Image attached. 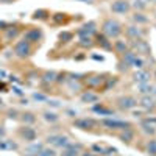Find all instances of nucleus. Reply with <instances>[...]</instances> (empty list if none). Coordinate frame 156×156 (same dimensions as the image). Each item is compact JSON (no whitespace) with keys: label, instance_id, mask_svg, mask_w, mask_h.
<instances>
[{"label":"nucleus","instance_id":"nucleus-34","mask_svg":"<svg viewBox=\"0 0 156 156\" xmlns=\"http://www.w3.org/2000/svg\"><path fill=\"white\" fill-rule=\"evenodd\" d=\"M37 156H56V151L50 147H44L41 151L37 153Z\"/></svg>","mask_w":156,"mask_h":156},{"label":"nucleus","instance_id":"nucleus-38","mask_svg":"<svg viewBox=\"0 0 156 156\" xmlns=\"http://www.w3.org/2000/svg\"><path fill=\"white\" fill-rule=\"evenodd\" d=\"M59 39H61V41H64V42H67V41H70V39H72V33H61L59 34Z\"/></svg>","mask_w":156,"mask_h":156},{"label":"nucleus","instance_id":"nucleus-39","mask_svg":"<svg viewBox=\"0 0 156 156\" xmlns=\"http://www.w3.org/2000/svg\"><path fill=\"white\" fill-rule=\"evenodd\" d=\"M6 114H8V119H17V117H19V115H17L19 112H17L16 109H8Z\"/></svg>","mask_w":156,"mask_h":156},{"label":"nucleus","instance_id":"nucleus-22","mask_svg":"<svg viewBox=\"0 0 156 156\" xmlns=\"http://www.w3.org/2000/svg\"><path fill=\"white\" fill-rule=\"evenodd\" d=\"M19 33H20V30L16 27V25H14V27H6V28H5V34H6L8 41H11V39H16V37L19 36Z\"/></svg>","mask_w":156,"mask_h":156},{"label":"nucleus","instance_id":"nucleus-47","mask_svg":"<svg viewBox=\"0 0 156 156\" xmlns=\"http://www.w3.org/2000/svg\"><path fill=\"white\" fill-rule=\"evenodd\" d=\"M80 156H95V154H94L92 151H84V153H81Z\"/></svg>","mask_w":156,"mask_h":156},{"label":"nucleus","instance_id":"nucleus-16","mask_svg":"<svg viewBox=\"0 0 156 156\" xmlns=\"http://www.w3.org/2000/svg\"><path fill=\"white\" fill-rule=\"evenodd\" d=\"M73 125L80 129H90V128L95 126V122L92 119H76Z\"/></svg>","mask_w":156,"mask_h":156},{"label":"nucleus","instance_id":"nucleus-37","mask_svg":"<svg viewBox=\"0 0 156 156\" xmlns=\"http://www.w3.org/2000/svg\"><path fill=\"white\" fill-rule=\"evenodd\" d=\"M33 98L37 100V101H45V100H47V95H44V94H41V92H34V94H33Z\"/></svg>","mask_w":156,"mask_h":156},{"label":"nucleus","instance_id":"nucleus-21","mask_svg":"<svg viewBox=\"0 0 156 156\" xmlns=\"http://www.w3.org/2000/svg\"><path fill=\"white\" fill-rule=\"evenodd\" d=\"M119 137H120L122 142H125V144H129V142L134 139V133L131 131V128H128V129H123V131L119 134Z\"/></svg>","mask_w":156,"mask_h":156},{"label":"nucleus","instance_id":"nucleus-7","mask_svg":"<svg viewBox=\"0 0 156 156\" xmlns=\"http://www.w3.org/2000/svg\"><path fill=\"white\" fill-rule=\"evenodd\" d=\"M19 134H20V137L25 140V142H34V139H36V136H37V133H36V129L34 128H31L30 125H25V126H22L20 128V131H19Z\"/></svg>","mask_w":156,"mask_h":156},{"label":"nucleus","instance_id":"nucleus-36","mask_svg":"<svg viewBox=\"0 0 156 156\" xmlns=\"http://www.w3.org/2000/svg\"><path fill=\"white\" fill-rule=\"evenodd\" d=\"M142 131L147 133V134H154L156 133V128L150 123H142Z\"/></svg>","mask_w":156,"mask_h":156},{"label":"nucleus","instance_id":"nucleus-32","mask_svg":"<svg viewBox=\"0 0 156 156\" xmlns=\"http://www.w3.org/2000/svg\"><path fill=\"white\" fill-rule=\"evenodd\" d=\"M133 20L139 25V23H147L148 22V17L147 16H144L142 12H134L133 14Z\"/></svg>","mask_w":156,"mask_h":156},{"label":"nucleus","instance_id":"nucleus-18","mask_svg":"<svg viewBox=\"0 0 156 156\" xmlns=\"http://www.w3.org/2000/svg\"><path fill=\"white\" fill-rule=\"evenodd\" d=\"M97 44L103 50H112V42L109 41V37H106L105 34H98L97 36Z\"/></svg>","mask_w":156,"mask_h":156},{"label":"nucleus","instance_id":"nucleus-51","mask_svg":"<svg viewBox=\"0 0 156 156\" xmlns=\"http://www.w3.org/2000/svg\"><path fill=\"white\" fill-rule=\"evenodd\" d=\"M154 3H156V0H154Z\"/></svg>","mask_w":156,"mask_h":156},{"label":"nucleus","instance_id":"nucleus-1","mask_svg":"<svg viewBox=\"0 0 156 156\" xmlns=\"http://www.w3.org/2000/svg\"><path fill=\"white\" fill-rule=\"evenodd\" d=\"M101 31H103V34H105L106 37H109V39H117V37L122 34L123 28H122V25L117 22V20L106 19L105 22H103V25H101Z\"/></svg>","mask_w":156,"mask_h":156},{"label":"nucleus","instance_id":"nucleus-30","mask_svg":"<svg viewBox=\"0 0 156 156\" xmlns=\"http://www.w3.org/2000/svg\"><path fill=\"white\" fill-rule=\"evenodd\" d=\"M94 112L101 114V115H112V111H111L109 108H105V106H101V105L94 106Z\"/></svg>","mask_w":156,"mask_h":156},{"label":"nucleus","instance_id":"nucleus-31","mask_svg":"<svg viewBox=\"0 0 156 156\" xmlns=\"http://www.w3.org/2000/svg\"><path fill=\"white\" fill-rule=\"evenodd\" d=\"M147 153L150 156H156V139H150L147 142Z\"/></svg>","mask_w":156,"mask_h":156},{"label":"nucleus","instance_id":"nucleus-43","mask_svg":"<svg viewBox=\"0 0 156 156\" xmlns=\"http://www.w3.org/2000/svg\"><path fill=\"white\" fill-rule=\"evenodd\" d=\"M48 105L50 106H53V108H59L61 106V103L58 100H48Z\"/></svg>","mask_w":156,"mask_h":156},{"label":"nucleus","instance_id":"nucleus-6","mask_svg":"<svg viewBox=\"0 0 156 156\" xmlns=\"http://www.w3.org/2000/svg\"><path fill=\"white\" fill-rule=\"evenodd\" d=\"M101 123L108 128H111V129H128V128H131V125L128 122L117 120V119H105V120H101Z\"/></svg>","mask_w":156,"mask_h":156},{"label":"nucleus","instance_id":"nucleus-42","mask_svg":"<svg viewBox=\"0 0 156 156\" xmlns=\"http://www.w3.org/2000/svg\"><path fill=\"white\" fill-rule=\"evenodd\" d=\"M129 67H131V66H128L125 61H122V62H120V66H119V70H120V72H126Z\"/></svg>","mask_w":156,"mask_h":156},{"label":"nucleus","instance_id":"nucleus-45","mask_svg":"<svg viewBox=\"0 0 156 156\" xmlns=\"http://www.w3.org/2000/svg\"><path fill=\"white\" fill-rule=\"evenodd\" d=\"M5 134H6L5 126H3V125H0V139H3V137H5Z\"/></svg>","mask_w":156,"mask_h":156},{"label":"nucleus","instance_id":"nucleus-25","mask_svg":"<svg viewBox=\"0 0 156 156\" xmlns=\"http://www.w3.org/2000/svg\"><path fill=\"white\" fill-rule=\"evenodd\" d=\"M86 83H87V86H90V87L100 86V84L103 83V76H100V75H92V76H89L87 80H86Z\"/></svg>","mask_w":156,"mask_h":156},{"label":"nucleus","instance_id":"nucleus-28","mask_svg":"<svg viewBox=\"0 0 156 156\" xmlns=\"http://www.w3.org/2000/svg\"><path fill=\"white\" fill-rule=\"evenodd\" d=\"M42 115H44V120H47V122H50V123H55V122L59 120V115H58L56 112H51V111H45Z\"/></svg>","mask_w":156,"mask_h":156},{"label":"nucleus","instance_id":"nucleus-3","mask_svg":"<svg viewBox=\"0 0 156 156\" xmlns=\"http://www.w3.org/2000/svg\"><path fill=\"white\" fill-rule=\"evenodd\" d=\"M47 144H51L56 148H66L69 144H70V139L64 134H50L47 136Z\"/></svg>","mask_w":156,"mask_h":156},{"label":"nucleus","instance_id":"nucleus-48","mask_svg":"<svg viewBox=\"0 0 156 156\" xmlns=\"http://www.w3.org/2000/svg\"><path fill=\"white\" fill-rule=\"evenodd\" d=\"M11 2H14V0H0V3H11Z\"/></svg>","mask_w":156,"mask_h":156},{"label":"nucleus","instance_id":"nucleus-44","mask_svg":"<svg viewBox=\"0 0 156 156\" xmlns=\"http://www.w3.org/2000/svg\"><path fill=\"white\" fill-rule=\"evenodd\" d=\"M114 153H117V150H115V148H105V154L111 156V154H114Z\"/></svg>","mask_w":156,"mask_h":156},{"label":"nucleus","instance_id":"nucleus-12","mask_svg":"<svg viewBox=\"0 0 156 156\" xmlns=\"http://www.w3.org/2000/svg\"><path fill=\"white\" fill-rule=\"evenodd\" d=\"M137 103H139V105L144 108L145 111H153V109H156V101H154V98H153L151 95H144Z\"/></svg>","mask_w":156,"mask_h":156},{"label":"nucleus","instance_id":"nucleus-35","mask_svg":"<svg viewBox=\"0 0 156 156\" xmlns=\"http://www.w3.org/2000/svg\"><path fill=\"white\" fill-rule=\"evenodd\" d=\"M150 2H151V0H136V2H134V8L136 9H145Z\"/></svg>","mask_w":156,"mask_h":156},{"label":"nucleus","instance_id":"nucleus-9","mask_svg":"<svg viewBox=\"0 0 156 156\" xmlns=\"http://www.w3.org/2000/svg\"><path fill=\"white\" fill-rule=\"evenodd\" d=\"M125 33H126V36H128L129 39H133V41H136V39H142V37H144V30L139 28L137 25H129V27H126Z\"/></svg>","mask_w":156,"mask_h":156},{"label":"nucleus","instance_id":"nucleus-8","mask_svg":"<svg viewBox=\"0 0 156 156\" xmlns=\"http://www.w3.org/2000/svg\"><path fill=\"white\" fill-rule=\"evenodd\" d=\"M131 50L136 51V53H145V55H148L150 53V45L147 44V41H144V39H136V41L131 42Z\"/></svg>","mask_w":156,"mask_h":156},{"label":"nucleus","instance_id":"nucleus-11","mask_svg":"<svg viewBox=\"0 0 156 156\" xmlns=\"http://www.w3.org/2000/svg\"><path fill=\"white\" fill-rule=\"evenodd\" d=\"M41 37H42V33H41L39 28H30L28 31H25V34H23V39H25V41H28L30 44L37 42Z\"/></svg>","mask_w":156,"mask_h":156},{"label":"nucleus","instance_id":"nucleus-17","mask_svg":"<svg viewBox=\"0 0 156 156\" xmlns=\"http://www.w3.org/2000/svg\"><path fill=\"white\" fill-rule=\"evenodd\" d=\"M98 94L92 92V90H86V92L81 94V101L83 103H97L98 101Z\"/></svg>","mask_w":156,"mask_h":156},{"label":"nucleus","instance_id":"nucleus-14","mask_svg":"<svg viewBox=\"0 0 156 156\" xmlns=\"http://www.w3.org/2000/svg\"><path fill=\"white\" fill-rule=\"evenodd\" d=\"M80 145H73L72 144V142H70V144L66 147V148H62V151H61V154L59 156H80L81 153H80Z\"/></svg>","mask_w":156,"mask_h":156},{"label":"nucleus","instance_id":"nucleus-2","mask_svg":"<svg viewBox=\"0 0 156 156\" xmlns=\"http://www.w3.org/2000/svg\"><path fill=\"white\" fill-rule=\"evenodd\" d=\"M31 51H33L31 44L28 41H25V39L16 42V45H14V55L17 58H20V59H25V58L31 56Z\"/></svg>","mask_w":156,"mask_h":156},{"label":"nucleus","instance_id":"nucleus-26","mask_svg":"<svg viewBox=\"0 0 156 156\" xmlns=\"http://www.w3.org/2000/svg\"><path fill=\"white\" fill-rule=\"evenodd\" d=\"M136 56H137V53H136V51H133V50H126L125 53H123V61L128 64V66H131V64H133V61L136 59Z\"/></svg>","mask_w":156,"mask_h":156},{"label":"nucleus","instance_id":"nucleus-50","mask_svg":"<svg viewBox=\"0 0 156 156\" xmlns=\"http://www.w3.org/2000/svg\"><path fill=\"white\" fill-rule=\"evenodd\" d=\"M154 78H156V70H154Z\"/></svg>","mask_w":156,"mask_h":156},{"label":"nucleus","instance_id":"nucleus-46","mask_svg":"<svg viewBox=\"0 0 156 156\" xmlns=\"http://www.w3.org/2000/svg\"><path fill=\"white\" fill-rule=\"evenodd\" d=\"M8 27V23L6 22H3V20H0V30H3L5 31V28Z\"/></svg>","mask_w":156,"mask_h":156},{"label":"nucleus","instance_id":"nucleus-20","mask_svg":"<svg viewBox=\"0 0 156 156\" xmlns=\"http://www.w3.org/2000/svg\"><path fill=\"white\" fill-rule=\"evenodd\" d=\"M78 44H80L81 47L84 48H90L95 42H94V39L92 36H86V34H80V41H78Z\"/></svg>","mask_w":156,"mask_h":156},{"label":"nucleus","instance_id":"nucleus-41","mask_svg":"<svg viewBox=\"0 0 156 156\" xmlns=\"http://www.w3.org/2000/svg\"><path fill=\"white\" fill-rule=\"evenodd\" d=\"M69 87H70L72 90H75V92H76V90H80V87H81V86L78 84V83H75V81L72 80V81H69Z\"/></svg>","mask_w":156,"mask_h":156},{"label":"nucleus","instance_id":"nucleus-15","mask_svg":"<svg viewBox=\"0 0 156 156\" xmlns=\"http://www.w3.org/2000/svg\"><path fill=\"white\" fill-rule=\"evenodd\" d=\"M97 31V23L95 22H87L83 27L78 30V34H86V36H92Z\"/></svg>","mask_w":156,"mask_h":156},{"label":"nucleus","instance_id":"nucleus-10","mask_svg":"<svg viewBox=\"0 0 156 156\" xmlns=\"http://www.w3.org/2000/svg\"><path fill=\"white\" fill-rule=\"evenodd\" d=\"M150 78H151V73H150L148 70H145V69H140V70H137V72L133 75V80H134V83H137V84L150 83Z\"/></svg>","mask_w":156,"mask_h":156},{"label":"nucleus","instance_id":"nucleus-5","mask_svg":"<svg viewBox=\"0 0 156 156\" xmlns=\"http://www.w3.org/2000/svg\"><path fill=\"white\" fill-rule=\"evenodd\" d=\"M129 9H131V5H129L128 0H115L111 3V11L115 14H125Z\"/></svg>","mask_w":156,"mask_h":156},{"label":"nucleus","instance_id":"nucleus-27","mask_svg":"<svg viewBox=\"0 0 156 156\" xmlns=\"http://www.w3.org/2000/svg\"><path fill=\"white\" fill-rule=\"evenodd\" d=\"M20 119H22V122L25 125H31V123L36 122V117H34L33 112H23V114H20Z\"/></svg>","mask_w":156,"mask_h":156},{"label":"nucleus","instance_id":"nucleus-13","mask_svg":"<svg viewBox=\"0 0 156 156\" xmlns=\"http://www.w3.org/2000/svg\"><path fill=\"white\" fill-rule=\"evenodd\" d=\"M137 89L142 95H156V86H153L151 83H142V84H137Z\"/></svg>","mask_w":156,"mask_h":156},{"label":"nucleus","instance_id":"nucleus-23","mask_svg":"<svg viewBox=\"0 0 156 156\" xmlns=\"http://www.w3.org/2000/svg\"><path fill=\"white\" fill-rule=\"evenodd\" d=\"M56 76H58V73L56 72H45L44 75H42V83L44 84H51V83H55L56 81Z\"/></svg>","mask_w":156,"mask_h":156},{"label":"nucleus","instance_id":"nucleus-33","mask_svg":"<svg viewBox=\"0 0 156 156\" xmlns=\"http://www.w3.org/2000/svg\"><path fill=\"white\" fill-rule=\"evenodd\" d=\"M131 67H134V69H137V70L145 69V61L142 59L140 56H136V59H134V61H133V64H131Z\"/></svg>","mask_w":156,"mask_h":156},{"label":"nucleus","instance_id":"nucleus-40","mask_svg":"<svg viewBox=\"0 0 156 156\" xmlns=\"http://www.w3.org/2000/svg\"><path fill=\"white\" fill-rule=\"evenodd\" d=\"M92 150L97 151V153H100V154H105V147H101V145H98V144L92 145Z\"/></svg>","mask_w":156,"mask_h":156},{"label":"nucleus","instance_id":"nucleus-4","mask_svg":"<svg viewBox=\"0 0 156 156\" xmlns=\"http://www.w3.org/2000/svg\"><path fill=\"white\" fill-rule=\"evenodd\" d=\"M117 105H119V108H120L122 111H131V109H134V108L139 105V103H137V100H136L134 97L125 95V97L117 98Z\"/></svg>","mask_w":156,"mask_h":156},{"label":"nucleus","instance_id":"nucleus-24","mask_svg":"<svg viewBox=\"0 0 156 156\" xmlns=\"http://www.w3.org/2000/svg\"><path fill=\"white\" fill-rule=\"evenodd\" d=\"M112 48L117 51V53H122V55L125 53L126 50H129V48H128V44H126L125 41H120V39H119V41H115V42H114Z\"/></svg>","mask_w":156,"mask_h":156},{"label":"nucleus","instance_id":"nucleus-19","mask_svg":"<svg viewBox=\"0 0 156 156\" xmlns=\"http://www.w3.org/2000/svg\"><path fill=\"white\" fill-rule=\"evenodd\" d=\"M44 148V144H41V142H30V145L25 148V153H31V154H37L39 151H41Z\"/></svg>","mask_w":156,"mask_h":156},{"label":"nucleus","instance_id":"nucleus-49","mask_svg":"<svg viewBox=\"0 0 156 156\" xmlns=\"http://www.w3.org/2000/svg\"><path fill=\"white\" fill-rule=\"evenodd\" d=\"M23 156H37V154H31V153H25Z\"/></svg>","mask_w":156,"mask_h":156},{"label":"nucleus","instance_id":"nucleus-29","mask_svg":"<svg viewBox=\"0 0 156 156\" xmlns=\"http://www.w3.org/2000/svg\"><path fill=\"white\" fill-rule=\"evenodd\" d=\"M50 14H48V11H45V9H37V11H34V14H33V19L34 20H44V19H47Z\"/></svg>","mask_w":156,"mask_h":156}]
</instances>
